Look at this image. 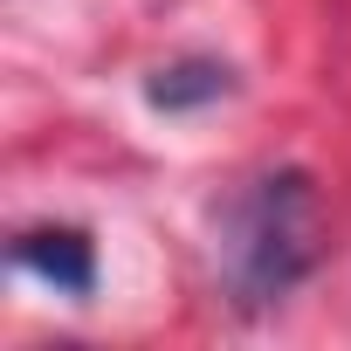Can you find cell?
<instances>
[{"mask_svg":"<svg viewBox=\"0 0 351 351\" xmlns=\"http://www.w3.org/2000/svg\"><path fill=\"white\" fill-rule=\"evenodd\" d=\"M8 262L21 276H35L56 296H90L97 289V241L83 228H21L8 241Z\"/></svg>","mask_w":351,"mask_h":351,"instance_id":"2","label":"cell"},{"mask_svg":"<svg viewBox=\"0 0 351 351\" xmlns=\"http://www.w3.org/2000/svg\"><path fill=\"white\" fill-rule=\"evenodd\" d=\"M317 262H324V200H317L310 172L276 165L228 200V214H221V276H228L234 303L269 310L296 282H310Z\"/></svg>","mask_w":351,"mask_h":351,"instance_id":"1","label":"cell"},{"mask_svg":"<svg viewBox=\"0 0 351 351\" xmlns=\"http://www.w3.org/2000/svg\"><path fill=\"white\" fill-rule=\"evenodd\" d=\"M221 97H234V69L214 62V56H180V62L152 69V83H145L152 110H207Z\"/></svg>","mask_w":351,"mask_h":351,"instance_id":"3","label":"cell"}]
</instances>
